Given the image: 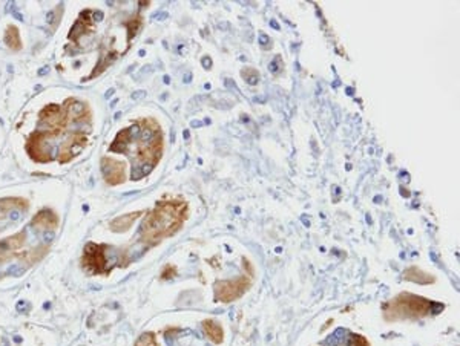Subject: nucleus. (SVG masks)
<instances>
[{
	"mask_svg": "<svg viewBox=\"0 0 460 346\" xmlns=\"http://www.w3.org/2000/svg\"><path fill=\"white\" fill-rule=\"evenodd\" d=\"M29 203L25 198H2L0 199V223L14 211H26Z\"/></svg>",
	"mask_w": 460,
	"mask_h": 346,
	"instance_id": "ddd939ff",
	"label": "nucleus"
},
{
	"mask_svg": "<svg viewBox=\"0 0 460 346\" xmlns=\"http://www.w3.org/2000/svg\"><path fill=\"white\" fill-rule=\"evenodd\" d=\"M5 43L9 48V50L18 52L23 48L22 40H21V33H18V28L16 25H9L5 31Z\"/></svg>",
	"mask_w": 460,
	"mask_h": 346,
	"instance_id": "a211bd4d",
	"label": "nucleus"
},
{
	"mask_svg": "<svg viewBox=\"0 0 460 346\" xmlns=\"http://www.w3.org/2000/svg\"><path fill=\"white\" fill-rule=\"evenodd\" d=\"M38 123L45 126L43 133L48 140H53L62 133L70 126L71 118L70 113H68L65 106L51 103L45 106V108L38 113Z\"/></svg>",
	"mask_w": 460,
	"mask_h": 346,
	"instance_id": "20e7f679",
	"label": "nucleus"
},
{
	"mask_svg": "<svg viewBox=\"0 0 460 346\" xmlns=\"http://www.w3.org/2000/svg\"><path fill=\"white\" fill-rule=\"evenodd\" d=\"M58 225H60V218H58L54 210L50 208L37 211L31 219V227L41 230V232H53V230L58 228Z\"/></svg>",
	"mask_w": 460,
	"mask_h": 346,
	"instance_id": "9b49d317",
	"label": "nucleus"
},
{
	"mask_svg": "<svg viewBox=\"0 0 460 346\" xmlns=\"http://www.w3.org/2000/svg\"><path fill=\"white\" fill-rule=\"evenodd\" d=\"M203 331L208 335V339L212 340L215 345H220L224 340V331L223 326L213 319L203 320Z\"/></svg>",
	"mask_w": 460,
	"mask_h": 346,
	"instance_id": "2eb2a0df",
	"label": "nucleus"
},
{
	"mask_svg": "<svg viewBox=\"0 0 460 346\" xmlns=\"http://www.w3.org/2000/svg\"><path fill=\"white\" fill-rule=\"evenodd\" d=\"M87 144V135L83 132H74L70 137L65 138V141L58 147V155L57 160L62 164L70 162L73 158H75L78 153H80Z\"/></svg>",
	"mask_w": 460,
	"mask_h": 346,
	"instance_id": "6e6552de",
	"label": "nucleus"
},
{
	"mask_svg": "<svg viewBox=\"0 0 460 346\" xmlns=\"http://www.w3.org/2000/svg\"><path fill=\"white\" fill-rule=\"evenodd\" d=\"M51 150L53 147L50 144V140L46 138L43 130L34 132L26 141L28 155L31 157V160L38 162V164H46V162H51L54 160Z\"/></svg>",
	"mask_w": 460,
	"mask_h": 346,
	"instance_id": "0eeeda50",
	"label": "nucleus"
},
{
	"mask_svg": "<svg viewBox=\"0 0 460 346\" xmlns=\"http://www.w3.org/2000/svg\"><path fill=\"white\" fill-rule=\"evenodd\" d=\"M102 173L109 186H120L126 181V164L112 158H102Z\"/></svg>",
	"mask_w": 460,
	"mask_h": 346,
	"instance_id": "9d476101",
	"label": "nucleus"
},
{
	"mask_svg": "<svg viewBox=\"0 0 460 346\" xmlns=\"http://www.w3.org/2000/svg\"><path fill=\"white\" fill-rule=\"evenodd\" d=\"M134 346H160L156 342V335L154 333H144L137 339Z\"/></svg>",
	"mask_w": 460,
	"mask_h": 346,
	"instance_id": "6ab92c4d",
	"label": "nucleus"
},
{
	"mask_svg": "<svg viewBox=\"0 0 460 346\" xmlns=\"http://www.w3.org/2000/svg\"><path fill=\"white\" fill-rule=\"evenodd\" d=\"M252 285L250 279L246 276H241L237 279H229V281H221L217 282L213 286V294H215V301L229 303L240 299L246 291L249 290Z\"/></svg>",
	"mask_w": 460,
	"mask_h": 346,
	"instance_id": "423d86ee",
	"label": "nucleus"
},
{
	"mask_svg": "<svg viewBox=\"0 0 460 346\" xmlns=\"http://www.w3.org/2000/svg\"><path fill=\"white\" fill-rule=\"evenodd\" d=\"M189 207L183 199L161 201L146 215L141 228L140 241L146 247L159 245L164 239L173 236L188 219Z\"/></svg>",
	"mask_w": 460,
	"mask_h": 346,
	"instance_id": "f03ea898",
	"label": "nucleus"
},
{
	"mask_svg": "<svg viewBox=\"0 0 460 346\" xmlns=\"http://www.w3.org/2000/svg\"><path fill=\"white\" fill-rule=\"evenodd\" d=\"M109 150L129 155L140 166H144L146 175L163 155V133L159 123L152 118L137 121L117 135Z\"/></svg>",
	"mask_w": 460,
	"mask_h": 346,
	"instance_id": "f257e3e1",
	"label": "nucleus"
},
{
	"mask_svg": "<svg viewBox=\"0 0 460 346\" xmlns=\"http://www.w3.org/2000/svg\"><path fill=\"white\" fill-rule=\"evenodd\" d=\"M26 244V232L22 230L13 236H8L0 239V264H5L11 261L14 257L21 259V256L25 253L23 247Z\"/></svg>",
	"mask_w": 460,
	"mask_h": 346,
	"instance_id": "1a4fd4ad",
	"label": "nucleus"
},
{
	"mask_svg": "<svg viewBox=\"0 0 460 346\" xmlns=\"http://www.w3.org/2000/svg\"><path fill=\"white\" fill-rule=\"evenodd\" d=\"M175 273H177V268L172 267V265H168V267H166L164 270H163V273H161V279H163V281H166V279L173 277V276H175Z\"/></svg>",
	"mask_w": 460,
	"mask_h": 346,
	"instance_id": "412c9836",
	"label": "nucleus"
},
{
	"mask_svg": "<svg viewBox=\"0 0 460 346\" xmlns=\"http://www.w3.org/2000/svg\"><path fill=\"white\" fill-rule=\"evenodd\" d=\"M48 252H50V244H43V245L34 247V248H29L21 256V261L26 265H34L38 261H42Z\"/></svg>",
	"mask_w": 460,
	"mask_h": 346,
	"instance_id": "dca6fc26",
	"label": "nucleus"
},
{
	"mask_svg": "<svg viewBox=\"0 0 460 346\" xmlns=\"http://www.w3.org/2000/svg\"><path fill=\"white\" fill-rule=\"evenodd\" d=\"M433 306L434 303L432 301L424 299V297L411 293H402L384 305V319L387 322L424 319V317L432 314Z\"/></svg>",
	"mask_w": 460,
	"mask_h": 346,
	"instance_id": "7ed1b4c3",
	"label": "nucleus"
},
{
	"mask_svg": "<svg viewBox=\"0 0 460 346\" xmlns=\"http://www.w3.org/2000/svg\"><path fill=\"white\" fill-rule=\"evenodd\" d=\"M404 279H405V281L414 282V284H419V285H428V284H433L436 281V279L432 274L422 272L417 267H410L408 270H405Z\"/></svg>",
	"mask_w": 460,
	"mask_h": 346,
	"instance_id": "f3484780",
	"label": "nucleus"
},
{
	"mask_svg": "<svg viewBox=\"0 0 460 346\" xmlns=\"http://www.w3.org/2000/svg\"><path fill=\"white\" fill-rule=\"evenodd\" d=\"M350 346H370V343H368V340L365 337H362V335L353 334V335H351Z\"/></svg>",
	"mask_w": 460,
	"mask_h": 346,
	"instance_id": "aec40b11",
	"label": "nucleus"
},
{
	"mask_svg": "<svg viewBox=\"0 0 460 346\" xmlns=\"http://www.w3.org/2000/svg\"><path fill=\"white\" fill-rule=\"evenodd\" d=\"M106 252H107V245L87 242L85 245L83 256H82L83 270L91 276L109 273L112 267H109V264H107Z\"/></svg>",
	"mask_w": 460,
	"mask_h": 346,
	"instance_id": "39448f33",
	"label": "nucleus"
},
{
	"mask_svg": "<svg viewBox=\"0 0 460 346\" xmlns=\"http://www.w3.org/2000/svg\"><path fill=\"white\" fill-rule=\"evenodd\" d=\"M143 215H144L143 210L122 215L119 218H115L114 221H111L109 227H111V230L114 233H124V232H128V230L135 224V221L139 218H141Z\"/></svg>",
	"mask_w": 460,
	"mask_h": 346,
	"instance_id": "4468645a",
	"label": "nucleus"
},
{
	"mask_svg": "<svg viewBox=\"0 0 460 346\" xmlns=\"http://www.w3.org/2000/svg\"><path fill=\"white\" fill-rule=\"evenodd\" d=\"M63 106L66 108L68 113H70L71 121L85 123V121L91 120L90 106H87L86 103H83L80 100H75V99H68Z\"/></svg>",
	"mask_w": 460,
	"mask_h": 346,
	"instance_id": "f8f14e48",
	"label": "nucleus"
}]
</instances>
